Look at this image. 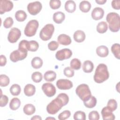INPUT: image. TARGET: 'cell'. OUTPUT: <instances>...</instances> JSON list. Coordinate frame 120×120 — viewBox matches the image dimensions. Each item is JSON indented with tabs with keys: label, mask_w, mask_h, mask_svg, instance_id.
Returning <instances> with one entry per match:
<instances>
[{
	"label": "cell",
	"mask_w": 120,
	"mask_h": 120,
	"mask_svg": "<svg viewBox=\"0 0 120 120\" xmlns=\"http://www.w3.org/2000/svg\"><path fill=\"white\" fill-rule=\"evenodd\" d=\"M65 9L68 13H72L76 9V4L73 0H68L65 4Z\"/></svg>",
	"instance_id": "obj_21"
},
{
	"label": "cell",
	"mask_w": 120,
	"mask_h": 120,
	"mask_svg": "<svg viewBox=\"0 0 120 120\" xmlns=\"http://www.w3.org/2000/svg\"><path fill=\"white\" fill-rule=\"evenodd\" d=\"M42 5L38 1L29 3L27 6V10L29 13L33 15H37L41 10Z\"/></svg>",
	"instance_id": "obj_7"
},
{
	"label": "cell",
	"mask_w": 120,
	"mask_h": 120,
	"mask_svg": "<svg viewBox=\"0 0 120 120\" xmlns=\"http://www.w3.org/2000/svg\"><path fill=\"white\" fill-rule=\"evenodd\" d=\"M23 112L27 115H31L35 113L36 108L34 105L31 104L25 105L23 108Z\"/></svg>",
	"instance_id": "obj_25"
},
{
	"label": "cell",
	"mask_w": 120,
	"mask_h": 120,
	"mask_svg": "<svg viewBox=\"0 0 120 120\" xmlns=\"http://www.w3.org/2000/svg\"><path fill=\"white\" fill-rule=\"evenodd\" d=\"M39 23L36 20H31L28 22L26 24L24 32V34L29 37L34 36L37 32V29L38 28Z\"/></svg>",
	"instance_id": "obj_6"
},
{
	"label": "cell",
	"mask_w": 120,
	"mask_h": 120,
	"mask_svg": "<svg viewBox=\"0 0 120 120\" xmlns=\"http://www.w3.org/2000/svg\"><path fill=\"white\" fill-rule=\"evenodd\" d=\"M88 117L90 120H98L100 116L97 111H92L89 113Z\"/></svg>",
	"instance_id": "obj_44"
},
{
	"label": "cell",
	"mask_w": 120,
	"mask_h": 120,
	"mask_svg": "<svg viewBox=\"0 0 120 120\" xmlns=\"http://www.w3.org/2000/svg\"><path fill=\"white\" fill-rule=\"evenodd\" d=\"M108 25L105 21L99 22L97 26V31L99 33H104L107 30Z\"/></svg>",
	"instance_id": "obj_30"
},
{
	"label": "cell",
	"mask_w": 120,
	"mask_h": 120,
	"mask_svg": "<svg viewBox=\"0 0 120 120\" xmlns=\"http://www.w3.org/2000/svg\"><path fill=\"white\" fill-rule=\"evenodd\" d=\"M75 93L83 101L88 100L91 96V93L89 86L85 83L78 85L76 88Z\"/></svg>",
	"instance_id": "obj_4"
},
{
	"label": "cell",
	"mask_w": 120,
	"mask_h": 120,
	"mask_svg": "<svg viewBox=\"0 0 120 120\" xmlns=\"http://www.w3.org/2000/svg\"><path fill=\"white\" fill-rule=\"evenodd\" d=\"M27 16V15L26 12L22 10H19L16 11L15 15V19L20 22L24 21L26 20Z\"/></svg>",
	"instance_id": "obj_27"
},
{
	"label": "cell",
	"mask_w": 120,
	"mask_h": 120,
	"mask_svg": "<svg viewBox=\"0 0 120 120\" xmlns=\"http://www.w3.org/2000/svg\"><path fill=\"white\" fill-rule=\"evenodd\" d=\"M73 118L74 120H85L86 114L84 112L81 111H78L74 113Z\"/></svg>",
	"instance_id": "obj_38"
},
{
	"label": "cell",
	"mask_w": 120,
	"mask_h": 120,
	"mask_svg": "<svg viewBox=\"0 0 120 120\" xmlns=\"http://www.w3.org/2000/svg\"><path fill=\"white\" fill-rule=\"evenodd\" d=\"M96 53L100 57H105L109 54V50L106 46L100 45L97 48Z\"/></svg>",
	"instance_id": "obj_18"
},
{
	"label": "cell",
	"mask_w": 120,
	"mask_h": 120,
	"mask_svg": "<svg viewBox=\"0 0 120 120\" xmlns=\"http://www.w3.org/2000/svg\"><path fill=\"white\" fill-rule=\"evenodd\" d=\"M31 79L34 82L38 83L42 80L43 76L40 72H35L33 73L31 75Z\"/></svg>",
	"instance_id": "obj_36"
},
{
	"label": "cell",
	"mask_w": 120,
	"mask_h": 120,
	"mask_svg": "<svg viewBox=\"0 0 120 120\" xmlns=\"http://www.w3.org/2000/svg\"><path fill=\"white\" fill-rule=\"evenodd\" d=\"M21 36V30L17 28L13 27L11 28L8 33V41L11 43H15L20 38Z\"/></svg>",
	"instance_id": "obj_8"
},
{
	"label": "cell",
	"mask_w": 120,
	"mask_h": 120,
	"mask_svg": "<svg viewBox=\"0 0 120 120\" xmlns=\"http://www.w3.org/2000/svg\"><path fill=\"white\" fill-rule=\"evenodd\" d=\"M94 68V64L90 60H87L84 61L82 65V70L85 73H89L91 72Z\"/></svg>",
	"instance_id": "obj_22"
},
{
	"label": "cell",
	"mask_w": 120,
	"mask_h": 120,
	"mask_svg": "<svg viewBox=\"0 0 120 120\" xmlns=\"http://www.w3.org/2000/svg\"><path fill=\"white\" fill-rule=\"evenodd\" d=\"M10 92L13 96H18L21 91V88L19 85L17 84H13L10 88Z\"/></svg>",
	"instance_id": "obj_33"
},
{
	"label": "cell",
	"mask_w": 120,
	"mask_h": 120,
	"mask_svg": "<svg viewBox=\"0 0 120 120\" xmlns=\"http://www.w3.org/2000/svg\"><path fill=\"white\" fill-rule=\"evenodd\" d=\"M107 106L113 112L117 108V102L114 99H110L107 102Z\"/></svg>",
	"instance_id": "obj_39"
},
{
	"label": "cell",
	"mask_w": 120,
	"mask_h": 120,
	"mask_svg": "<svg viewBox=\"0 0 120 120\" xmlns=\"http://www.w3.org/2000/svg\"><path fill=\"white\" fill-rule=\"evenodd\" d=\"M69 101L68 95L64 93L59 94L57 98L52 100L46 106V111L50 114H55L61 108L67 105Z\"/></svg>",
	"instance_id": "obj_1"
},
{
	"label": "cell",
	"mask_w": 120,
	"mask_h": 120,
	"mask_svg": "<svg viewBox=\"0 0 120 120\" xmlns=\"http://www.w3.org/2000/svg\"><path fill=\"white\" fill-rule=\"evenodd\" d=\"M90 3L87 0L82 1L79 4L80 10L83 13L88 12L91 8Z\"/></svg>",
	"instance_id": "obj_24"
},
{
	"label": "cell",
	"mask_w": 120,
	"mask_h": 120,
	"mask_svg": "<svg viewBox=\"0 0 120 120\" xmlns=\"http://www.w3.org/2000/svg\"><path fill=\"white\" fill-rule=\"evenodd\" d=\"M64 75L68 77H72L74 75L75 72L74 70L69 67H66L63 70Z\"/></svg>",
	"instance_id": "obj_43"
},
{
	"label": "cell",
	"mask_w": 120,
	"mask_h": 120,
	"mask_svg": "<svg viewBox=\"0 0 120 120\" xmlns=\"http://www.w3.org/2000/svg\"><path fill=\"white\" fill-rule=\"evenodd\" d=\"M56 74L54 71L52 70H48L44 74V78L46 81L51 82L55 80L56 78Z\"/></svg>",
	"instance_id": "obj_23"
},
{
	"label": "cell",
	"mask_w": 120,
	"mask_h": 120,
	"mask_svg": "<svg viewBox=\"0 0 120 120\" xmlns=\"http://www.w3.org/2000/svg\"><path fill=\"white\" fill-rule=\"evenodd\" d=\"M18 50L22 52H28L29 51V41L26 40H21L18 45Z\"/></svg>",
	"instance_id": "obj_31"
},
{
	"label": "cell",
	"mask_w": 120,
	"mask_h": 120,
	"mask_svg": "<svg viewBox=\"0 0 120 120\" xmlns=\"http://www.w3.org/2000/svg\"><path fill=\"white\" fill-rule=\"evenodd\" d=\"M97 102L96 98L94 96H91L88 100L83 101V104L87 108H92L96 106Z\"/></svg>",
	"instance_id": "obj_29"
},
{
	"label": "cell",
	"mask_w": 120,
	"mask_h": 120,
	"mask_svg": "<svg viewBox=\"0 0 120 120\" xmlns=\"http://www.w3.org/2000/svg\"><path fill=\"white\" fill-rule=\"evenodd\" d=\"M57 88L62 90H67L72 88L73 86L72 82L68 79H59L56 82Z\"/></svg>",
	"instance_id": "obj_12"
},
{
	"label": "cell",
	"mask_w": 120,
	"mask_h": 120,
	"mask_svg": "<svg viewBox=\"0 0 120 120\" xmlns=\"http://www.w3.org/2000/svg\"><path fill=\"white\" fill-rule=\"evenodd\" d=\"M43 64L42 60L39 57H35L33 58L31 61L32 67L35 69H38L41 68Z\"/></svg>",
	"instance_id": "obj_26"
},
{
	"label": "cell",
	"mask_w": 120,
	"mask_h": 120,
	"mask_svg": "<svg viewBox=\"0 0 120 120\" xmlns=\"http://www.w3.org/2000/svg\"><path fill=\"white\" fill-rule=\"evenodd\" d=\"M72 55V52L68 48H64L58 51L55 54L56 58L60 61L69 59Z\"/></svg>",
	"instance_id": "obj_9"
},
{
	"label": "cell",
	"mask_w": 120,
	"mask_h": 120,
	"mask_svg": "<svg viewBox=\"0 0 120 120\" xmlns=\"http://www.w3.org/2000/svg\"><path fill=\"white\" fill-rule=\"evenodd\" d=\"M71 115V112L69 110H65L58 115V119L60 120H65L68 119Z\"/></svg>",
	"instance_id": "obj_41"
},
{
	"label": "cell",
	"mask_w": 120,
	"mask_h": 120,
	"mask_svg": "<svg viewBox=\"0 0 120 120\" xmlns=\"http://www.w3.org/2000/svg\"><path fill=\"white\" fill-rule=\"evenodd\" d=\"M59 43L55 41H52L48 44V49L52 51H55L59 47Z\"/></svg>",
	"instance_id": "obj_45"
},
{
	"label": "cell",
	"mask_w": 120,
	"mask_h": 120,
	"mask_svg": "<svg viewBox=\"0 0 120 120\" xmlns=\"http://www.w3.org/2000/svg\"><path fill=\"white\" fill-rule=\"evenodd\" d=\"M9 78L6 75H0V85L1 87H6L9 84Z\"/></svg>",
	"instance_id": "obj_35"
},
{
	"label": "cell",
	"mask_w": 120,
	"mask_h": 120,
	"mask_svg": "<svg viewBox=\"0 0 120 120\" xmlns=\"http://www.w3.org/2000/svg\"><path fill=\"white\" fill-rule=\"evenodd\" d=\"M104 15V9L100 7L95 8L91 12V17L95 20H99L102 19Z\"/></svg>",
	"instance_id": "obj_15"
},
{
	"label": "cell",
	"mask_w": 120,
	"mask_h": 120,
	"mask_svg": "<svg viewBox=\"0 0 120 120\" xmlns=\"http://www.w3.org/2000/svg\"><path fill=\"white\" fill-rule=\"evenodd\" d=\"M101 113L104 120H114L115 118L112 112L107 106L102 109Z\"/></svg>",
	"instance_id": "obj_14"
},
{
	"label": "cell",
	"mask_w": 120,
	"mask_h": 120,
	"mask_svg": "<svg viewBox=\"0 0 120 120\" xmlns=\"http://www.w3.org/2000/svg\"><path fill=\"white\" fill-rule=\"evenodd\" d=\"M14 23L13 19L11 17H8L5 19L3 22V26L7 29L10 28Z\"/></svg>",
	"instance_id": "obj_42"
},
{
	"label": "cell",
	"mask_w": 120,
	"mask_h": 120,
	"mask_svg": "<svg viewBox=\"0 0 120 120\" xmlns=\"http://www.w3.org/2000/svg\"><path fill=\"white\" fill-rule=\"evenodd\" d=\"M36 92L35 86L32 84H27L24 88V93L26 96L30 97L35 94Z\"/></svg>",
	"instance_id": "obj_20"
},
{
	"label": "cell",
	"mask_w": 120,
	"mask_h": 120,
	"mask_svg": "<svg viewBox=\"0 0 120 120\" xmlns=\"http://www.w3.org/2000/svg\"><path fill=\"white\" fill-rule=\"evenodd\" d=\"M70 65V68L73 69L79 70L81 67V62L79 59L74 58L71 60Z\"/></svg>",
	"instance_id": "obj_34"
},
{
	"label": "cell",
	"mask_w": 120,
	"mask_h": 120,
	"mask_svg": "<svg viewBox=\"0 0 120 120\" xmlns=\"http://www.w3.org/2000/svg\"><path fill=\"white\" fill-rule=\"evenodd\" d=\"M0 3V13L1 15L10 11L13 8V3L10 0H1Z\"/></svg>",
	"instance_id": "obj_13"
},
{
	"label": "cell",
	"mask_w": 120,
	"mask_h": 120,
	"mask_svg": "<svg viewBox=\"0 0 120 120\" xmlns=\"http://www.w3.org/2000/svg\"><path fill=\"white\" fill-rule=\"evenodd\" d=\"M95 1L98 4L103 5L106 2V0H96Z\"/></svg>",
	"instance_id": "obj_49"
},
{
	"label": "cell",
	"mask_w": 120,
	"mask_h": 120,
	"mask_svg": "<svg viewBox=\"0 0 120 120\" xmlns=\"http://www.w3.org/2000/svg\"><path fill=\"white\" fill-rule=\"evenodd\" d=\"M49 5L52 9L59 8L61 6V1L60 0H51L49 2Z\"/></svg>",
	"instance_id": "obj_40"
},
{
	"label": "cell",
	"mask_w": 120,
	"mask_h": 120,
	"mask_svg": "<svg viewBox=\"0 0 120 120\" xmlns=\"http://www.w3.org/2000/svg\"><path fill=\"white\" fill-rule=\"evenodd\" d=\"M42 90L45 94L48 97H52L55 95L56 90L55 86L51 83H45L42 86Z\"/></svg>",
	"instance_id": "obj_11"
},
{
	"label": "cell",
	"mask_w": 120,
	"mask_h": 120,
	"mask_svg": "<svg viewBox=\"0 0 120 120\" xmlns=\"http://www.w3.org/2000/svg\"><path fill=\"white\" fill-rule=\"evenodd\" d=\"M58 42L60 45H69L72 42L71 38L65 34H62L60 35L57 38Z\"/></svg>",
	"instance_id": "obj_16"
},
{
	"label": "cell",
	"mask_w": 120,
	"mask_h": 120,
	"mask_svg": "<svg viewBox=\"0 0 120 120\" xmlns=\"http://www.w3.org/2000/svg\"><path fill=\"white\" fill-rule=\"evenodd\" d=\"M39 47V44L35 40L29 41V51L31 52H36Z\"/></svg>",
	"instance_id": "obj_37"
},
{
	"label": "cell",
	"mask_w": 120,
	"mask_h": 120,
	"mask_svg": "<svg viewBox=\"0 0 120 120\" xmlns=\"http://www.w3.org/2000/svg\"><path fill=\"white\" fill-rule=\"evenodd\" d=\"M106 20L109 23V28L112 32L119 31L120 28V17L118 14L110 12L107 15Z\"/></svg>",
	"instance_id": "obj_3"
},
{
	"label": "cell",
	"mask_w": 120,
	"mask_h": 120,
	"mask_svg": "<svg viewBox=\"0 0 120 120\" xmlns=\"http://www.w3.org/2000/svg\"><path fill=\"white\" fill-rule=\"evenodd\" d=\"M46 120H48V119H53V120H55V118H51V117H50V118H47L46 119Z\"/></svg>",
	"instance_id": "obj_51"
},
{
	"label": "cell",
	"mask_w": 120,
	"mask_h": 120,
	"mask_svg": "<svg viewBox=\"0 0 120 120\" xmlns=\"http://www.w3.org/2000/svg\"><path fill=\"white\" fill-rule=\"evenodd\" d=\"M109 77V73L107 66L104 63L99 64L97 67L93 76L94 81L101 83L107 80Z\"/></svg>",
	"instance_id": "obj_2"
},
{
	"label": "cell",
	"mask_w": 120,
	"mask_h": 120,
	"mask_svg": "<svg viewBox=\"0 0 120 120\" xmlns=\"http://www.w3.org/2000/svg\"><path fill=\"white\" fill-rule=\"evenodd\" d=\"M65 15L64 13L62 12H56L53 15V20L57 24L61 23L65 20Z\"/></svg>",
	"instance_id": "obj_19"
},
{
	"label": "cell",
	"mask_w": 120,
	"mask_h": 120,
	"mask_svg": "<svg viewBox=\"0 0 120 120\" xmlns=\"http://www.w3.org/2000/svg\"><path fill=\"white\" fill-rule=\"evenodd\" d=\"M8 102V98L5 95H2L0 96V107L5 106Z\"/></svg>",
	"instance_id": "obj_46"
},
{
	"label": "cell",
	"mask_w": 120,
	"mask_h": 120,
	"mask_svg": "<svg viewBox=\"0 0 120 120\" xmlns=\"http://www.w3.org/2000/svg\"><path fill=\"white\" fill-rule=\"evenodd\" d=\"M73 38L75 42L77 43H81L85 40L86 35L84 31L81 30H77L75 32Z\"/></svg>",
	"instance_id": "obj_17"
},
{
	"label": "cell",
	"mask_w": 120,
	"mask_h": 120,
	"mask_svg": "<svg viewBox=\"0 0 120 120\" xmlns=\"http://www.w3.org/2000/svg\"><path fill=\"white\" fill-rule=\"evenodd\" d=\"M112 7L113 8L119 10L120 9V0H114L112 1Z\"/></svg>",
	"instance_id": "obj_47"
},
{
	"label": "cell",
	"mask_w": 120,
	"mask_h": 120,
	"mask_svg": "<svg viewBox=\"0 0 120 120\" xmlns=\"http://www.w3.org/2000/svg\"><path fill=\"white\" fill-rule=\"evenodd\" d=\"M111 51L117 59H120V45L119 44L115 43L111 46Z\"/></svg>",
	"instance_id": "obj_32"
},
{
	"label": "cell",
	"mask_w": 120,
	"mask_h": 120,
	"mask_svg": "<svg viewBox=\"0 0 120 120\" xmlns=\"http://www.w3.org/2000/svg\"><path fill=\"white\" fill-rule=\"evenodd\" d=\"M54 31V25L51 23L47 24L40 30V38L43 41H47L51 38Z\"/></svg>",
	"instance_id": "obj_5"
},
{
	"label": "cell",
	"mask_w": 120,
	"mask_h": 120,
	"mask_svg": "<svg viewBox=\"0 0 120 120\" xmlns=\"http://www.w3.org/2000/svg\"><path fill=\"white\" fill-rule=\"evenodd\" d=\"M31 120H42V118L39 116V115H35L33 117H32L31 118Z\"/></svg>",
	"instance_id": "obj_50"
},
{
	"label": "cell",
	"mask_w": 120,
	"mask_h": 120,
	"mask_svg": "<svg viewBox=\"0 0 120 120\" xmlns=\"http://www.w3.org/2000/svg\"><path fill=\"white\" fill-rule=\"evenodd\" d=\"M21 105L20 100L17 98H12L9 103V107L12 110H16L18 109Z\"/></svg>",
	"instance_id": "obj_28"
},
{
	"label": "cell",
	"mask_w": 120,
	"mask_h": 120,
	"mask_svg": "<svg viewBox=\"0 0 120 120\" xmlns=\"http://www.w3.org/2000/svg\"><path fill=\"white\" fill-rule=\"evenodd\" d=\"M28 52H22L18 50L13 51L10 54L9 58L11 61L16 62L19 60H22L25 59L27 56Z\"/></svg>",
	"instance_id": "obj_10"
},
{
	"label": "cell",
	"mask_w": 120,
	"mask_h": 120,
	"mask_svg": "<svg viewBox=\"0 0 120 120\" xmlns=\"http://www.w3.org/2000/svg\"><path fill=\"white\" fill-rule=\"evenodd\" d=\"M0 66H4L7 63V59L5 55H0Z\"/></svg>",
	"instance_id": "obj_48"
}]
</instances>
